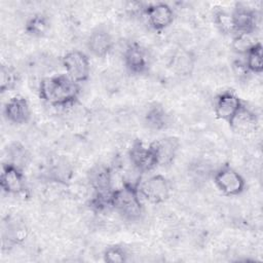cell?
Here are the masks:
<instances>
[{
    "mask_svg": "<svg viewBox=\"0 0 263 263\" xmlns=\"http://www.w3.org/2000/svg\"><path fill=\"white\" fill-rule=\"evenodd\" d=\"M242 104L243 102L235 92L224 90L214 99V113L217 118L228 123Z\"/></svg>",
    "mask_w": 263,
    "mask_h": 263,
    "instance_id": "30bf717a",
    "label": "cell"
},
{
    "mask_svg": "<svg viewBox=\"0 0 263 263\" xmlns=\"http://www.w3.org/2000/svg\"><path fill=\"white\" fill-rule=\"evenodd\" d=\"M111 205L112 210L127 221H138L144 212L138 186L129 184H122L121 187L113 189Z\"/></svg>",
    "mask_w": 263,
    "mask_h": 263,
    "instance_id": "7a4b0ae2",
    "label": "cell"
},
{
    "mask_svg": "<svg viewBox=\"0 0 263 263\" xmlns=\"http://www.w3.org/2000/svg\"><path fill=\"white\" fill-rule=\"evenodd\" d=\"M38 96L52 107H70L78 101L80 86L66 74L52 75L39 82Z\"/></svg>",
    "mask_w": 263,
    "mask_h": 263,
    "instance_id": "6da1fadb",
    "label": "cell"
},
{
    "mask_svg": "<svg viewBox=\"0 0 263 263\" xmlns=\"http://www.w3.org/2000/svg\"><path fill=\"white\" fill-rule=\"evenodd\" d=\"M21 81V74L18 71L9 65H2L0 71V90L6 92L17 87Z\"/></svg>",
    "mask_w": 263,
    "mask_h": 263,
    "instance_id": "603a6c76",
    "label": "cell"
},
{
    "mask_svg": "<svg viewBox=\"0 0 263 263\" xmlns=\"http://www.w3.org/2000/svg\"><path fill=\"white\" fill-rule=\"evenodd\" d=\"M45 177L50 182L66 185L73 177L72 164L67 158L63 156H58L52 159L48 165Z\"/></svg>",
    "mask_w": 263,
    "mask_h": 263,
    "instance_id": "e0dca14e",
    "label": "cell"
},
{
    "mask_svg": "<svg viewBox=\"0 0 263 263\" xmlns=\"http://www.w3.org/2000/svg\"><path fill=\"white\" fill-rule=\"evenodd\" d=\"M86 179L93 192L106 193L113 190V171L105 163L93 164L87 171Z\"/></svg>",
    "mask_w": 263,
    "mask_h": 263,
    "instance_id": "7c38bea8",
    "label": "cell"
},
{
    "mask_svg": "<svg viewBox=\"0 0 263 263\" xmlns=\"http://www.w3.org/2000/svg\"><path fill=\"white\" fill-rule=\"evenodd\" d=\"M214 22L219 30L224 34L233 33V26L231 21V14L223 9L217 10L214 14Z\"/></svg>",
    "mask_w": 263,
    "mask_h": 263,
    "instance_id": "4316f807",
    "label": "cell"
},
{
    "mask_svg": "<svg viewBox=\"0 0 263 263\" xmlns=\"http://www.w3.org/2000/svg\"><path fill=\"white\" fill-rule=\"evenodd\" d=\"M214 184L226 196H238L246 189L245 178L231 165L223 164L214 172Z\"/></svg>",
    "mask_w": 263,
    "mask_h": 263,
    "instance_id": "3957f363",
    "label": "cell"
},
{
    "mask_svg": "<svg viewBox=\"0 0 263 263\" xmlns=\"http://www.w3.org/2000/svg\"><path fill=\"white\" fill-rule=\"evenodd\" d=\"M112 191L106 192V193L93 192L91 197L88 200L89 209L97 213H102L107 210H112V205H111Z\"/></svg>",
    "mask_w": 263,
    "mask_h": 263,
    "instance_id": "d4e9b609",
    "label": "cell"
},
{
    "mask_svg": "<svg viewBox=\"0 0 263 263\" xmlns=\"http://www.w3.org/2000/svg\"><path fill=\"white\" fill-rule=\"evenodd\" d=\"M6 162L24 170L30 161V153L23 144L13 142L6 147Z\"/></svg>",
    "mask_w": 263,
    "mask_h": 263,
    "instance_id": "44dd1931",
    "label": "cell"
},
{
    "mask_svg": "<svg viewBox=\"0 0 263 263\" xmlns=\"http://www.w3.org/2000/svg\"><path fill=\"white\" fill-rule=\"evenodd\" d=\"M146 126L153 130H162L170 124V116L166 110L159 104L154 103L148 107L144 115Z\"/></svg>",
    "mask_w": 263,
    "mask_h": 263,
    "instance_id": "ac0fdd59",
    "label": "cell"
},
{
    "mask_svg": "<svg viewBox=\"0 0 263 263\" xmlns=\"http://www.w3.org/2000/svg\"><path fill=\"white\" fill-rule=\"evenodd\" d=\"M123 63L130 74L143 75L149 69V58L146 49L138 42H130L123 51Z\"/></svg>",
    "mask_w": 263,
    "mask_h": 263,
    "instance_id": "9c48e42d",
    "label": "cell"
},
{
    "mask_svg": "<svg viewBox=\"0 0 263 263\" xmlns=\"http://www.w3.org/2000/svg\"><path fill=\"white\" fill-rule=\"evenodd\" d=\"M26 237L27 229L24 224L15 221H7L4 223L2 229V245L4 248H12L23 242Z\"/></svg>",
    "mask_w": 263,
    "mask_h": 263,
    "instance_id": "d6986e66",
    "label": "cell"
},
{
    "mask_svg": "<svg viewBox=\"0 0 263 263\" xmlns=\"http://www.w3.org/2000/svg\"><path fill=\"white\" fill-rule=\"evenodd\" d=\"M50 29V22L47 15L43 13H35L31 15L26 24L25 31L26 33L35 38H41L45 36Z\"/></svg>",
    "mask_w": 263,
    "mask_h": 263,
    "instance_id": "ffe728a7",
    "label": "cell"
},
{
    "mask_svg": "<svg viewBox=\"0 0 263 263\" xmlns=\"http://www.w3.org/2000/svg\"><path fill=\"white\" fill-rule=\"evenodd\" d=\"M128 253L122 246L112 245L103 252V260L107 263H123L127 261Z\"/></svg>",
    "mask_w": 263,
    "mask_h": 263,
    "instance_id": "484cf974",
    "label": "cell"
},
{
    "mask_svg": "<svg viewBox=\"0 0 263 263\" xmlns=\"http://www.w3.org/2000/svg\"><path fill=\"white\" fill-rule=\"evenodd\" d=\"M152 147L158 165L167 166L174 162L180 149V141L178 138L168 136L155 140L150 144Z\"/></svg>",
    "mask_w": 263,
    "mask_h": 263,
    "instance_id": "4fadbf2b",
    "label": "cell"
},
{
    "mask_svg": "<svg viewBox=\"0 0 263 263\" xmlns=\"http://www.w3.org/2000/svg\"><path fill=\"white\" fill-rule=\"evenodd\" d=\"M66 75L77 83L85 82L90 74V61L86 53L73 49L66 52L61 60Z\"/></svg>",
    "mask_w": 263,
    "mask_h": 263,
    "instance_id": "277c9868",
    "label": "cell"
},
{
    "mask_svg": "<svg viewBox=\"0 0 263 263\" xmlns=\"http://www.w3.org/2000/svg\"><path fill=\"white\" fill-rule=\"evenodd\" d=\"M143 14L146 17L148 25L157 32H161L168 28L175 18L173 8L163 2L145 4Z\"/></svg>",
    "mask_w": 263,
    "mask_h": 263,
    "instance_id": "52a82bcc",
    "label": "cell"
},
{
    "mask_svg": "<svg viewBox=\"0 0 263 263\" xmlns=\"http://www.w3.org/2000/svg\"><path fill=\"white\" fill-rule=\"evenodd\" d=\"M228 124L233 132L240 135H249L257 129L258 117L256 113L243 103Z\"/></svg>",
    "mask_w": 263,
    "mask_h": 263,
    "instance_id": "2e32d148",
    "label": "cell"
},
{
    "mask_svg": "<svg viewBox=\"0 0 263 263\" xmlns=\"http://www.w3.org/2000/svg\"><path fill=\"white\" fill-rule=\"evenodd\" d=\"M0 185L2 190L7 194L18 195L25 193L27 184L24 170L8 162H4L1 168Z\"/></svg>",
    "mask_w": 263,
    "mask_h": 263,
    "instance_id": "ba28073f",
    "label": "cell"
},
{
    "mask_svg": "<svg viewBox=\"0 0 263 263\" xmlns=\"http://www.w3.org/2000/svg\"><path fill=\"white\" fill-rule=\"evenodd\" d=\"M257 42L259 41L256 39L255 33H238L234 34L231 47L234 52L243 55Z\"/></svg>",
    "mask_w": 263,
    "mask_h": 263,
    "instance_id": "cb8c5ba5",
    "label": "cell"
},
{
    "mask_svg": "<svg viewBox=\"0 0 263 263\" xmlns=\"http://www.w3.org/2000/svg\"><path fill=\"white\" fill-rule=\"evenodd\" d=\"M129 164L140 174L148 173L158 166L155 153L150 146L145 145L141 140L136 139L127 152Z\"/></svg>",
    "mask_w": 263,
    "mask_h": 263,
    "instance_id": "8992f818",
    "label": "cell"
},
{
    "mask_svg": "<svg viewBox=\"0 0 263 263\" xmlns=\"http://www.w3.org/2000/svg\"><path fill=\"white\" fill-rule=\"evenodd\" d=\"M243 65L249 73L261 74L263 71V49L261 42H257L245 54Z\"/></svg>",
    "mask_w": 263,
    "mask_h": 263,
    "instance_id": "7402d4cb",
    "label": "cell"
},
{
    "mask_svg": "<svg viewBox=\"0 0 263 263\" xmlns=\"http://www.w3.org/2000/svg\"><path fill=\"white\" fill-rule=\"evenodd\" d=\"M3 114L6 120L12 124H25L30 120L31 117L29 103L24 97H12L5 103Z\"/></svg>",
    "mask_w": 263,
    "mask_h": 263,
    "instance_id": "5bb4252c",
    "label": "cell"
},
{
    "mask_svg": "<svg viewBox=\"0 0 263 263\" xmlns=\"http://www.w3.org/2000/svg\"><path fill=\"white\" fill-rule=\"evenodd\" d=\"M138 190L141 198L146 201L159 204L164 202L171 193L170 181L162 175H153L140 182Z\"/></svg>",
    "mask_w": 263,
    "mask_h": 263,
    "instance_id": "5b68a950",
    "label": "cell"
},
{
    "mask_svg": "<svg viewBox=\"0 0 263 263\" xmlns=\"http://www.w3.org/2000/svg\"><path fill=\"white\" fill-rule=\"evenodd\" d=\"M230 14L233 34L256 33L258 28V15L254 9L241 3H237Z\"/></svg>",
    "mask_w": 263,
    "mask_h": 263,
    "instance_id": "8fae6325",
    "label": "cell"
},
{
    "mask_svg": "<svg viewBox=\"0 0 263 263\" xmlns=\"http://www.w3.org/2000/svg\"><path fill=\"white\" fill-rule=\"evenodd\" d=\"M86 46L92 55L97 58H105L112 51L114 40L107 30L98 28L89 34Z\"/></svg>",
    "mask_w": 263,
    "mask_h": 263,
    "instance_id": "9a60e30c",
    "label": "cell"
}]
</instances>
